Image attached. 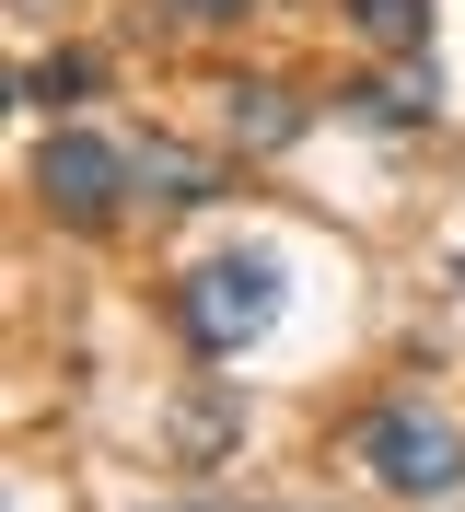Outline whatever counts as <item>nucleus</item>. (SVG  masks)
<instances>
[{"mask_svg":"<svg viewBox=\"0 0 465 512\" xmlns=\"http://www.w3.org/2000/svg\"><path fill=\"white\" fill-rule=\"evenodd\" d=\"M279 315H291V268L268 245H210L198 268H175V326L198 361H245Z\"/></svg>","mask_w":465,"mask_h":512,"instance_id":"1","label":"nucleus"},{"mask_svg":"<svg viewBox=\"0 0 465 512\" xmlns=\"http://www.w3.org/2000/svg\"><path fill=\"white\" fill-rule=\"evenodd\" d=\"M349 454H361L372 489H396V501H454L465 489V419L442 408V396H384V408H361Z\"/></svg>","mask_w":465,"mask_h":512,"instance_id":"2","label":"nucleus"},{"mask_svg":"<svg viewBox=\"0 0 465 512\" xmlns=\"http://www.w3.org/2000/svg\"><path fill=\"white\" fill-rule=\"evenodd\" d=\"M128 175H140V198H152V210H198V198H221V163L186 152V140H140V152H128Z\"/></svg>","mask_w":465,"mask_h":512,"instance_id":"5","label":"nucleus"},{"mask_svg":"<svg viewBox=\"0 0 465 512\" xmlns=\"http://www.w3.org/2000/svg\"><path fill=\"white\" fill-rule=\"evenodd\" d=\"M454 280H465V268H454Z\"/></svg>","mask_w":465,"mask_h":512,"instance_id":"11","label":"nucleus"},{"mask_svg":"<svg viewBox=\"0 0 465 512\" xmlns=\"http://www.w3.org/2000/svg\"><path fill=\"white\" fill-rule=\"evenodd\" d=\"M175 12H186V24H245L256 0H175Z\"/></svg>","mask_w":465,"mask_h":512,"instance_id":"9","label":"nucleus"},{"mask_svg":"<svg viewBox=\"0 0 465 512\" xmlns=\"http://www.w3.org/2000/svg\"><path fill=\"white\" fill-rule=\"evenodd\" d=\"M221 117H233V140H245V152H291V140L314 128V105L279 94V82H221Z\"/></svg>","mask_w":465,"mask_h":512,"instance_id":"4","label":"nucleus"},{"mask_svg":"<svg viewBox=\"0 0 465 512\" xmlns=\"http://www.w3.org/2000/svg\"><path fill=\"white\" fill-rule=\"evenodd\" d=\"M35 198H47V222L105 233L128 198H140V175H128L117 140H93V128H47V152H35Z\"/></svg>","mask_w":465,"mask_h":512,"instance_id":"3","label":"nucleus"},{"mask_svg":"<svg viewBox=\"0 0 465 512\" xmlns=\"http://www.w3.org/2000/svg\"><path fill=\"white\" fill-rule=\"evenodd\" d=\"M82 94H93V59H82V47H70V59H24V105H35V117H70Z\"/></svg>","mask_w":465,"mask_h":512,"instance_id":"7","label":"nucleus"},{"mask_svg":"<svg viewBox=\"0 0 465 512\" xmlns=\"http://www.w3.org/2000/svg\"><path fill=\"white\" fill-rule=\"evenodd\" d=\"M349 24H361L372 47H396V59H419V47H431V0H349Z\"/></svg>","mask_w":465,"mask_h":512,"instance_id":"6","label":"nucleus"},{"mask_svg":"<svg viewBox=\"0 0 465 512\" xmlns=\"http://www.w3.org/2000/svg\"><path fill=\"white\" fill-rule=\"evenodd\" d=\"M175 443H186V454H221V443H233V408H186Z\"/></svg>","mask_w":465,"mask_h":512,"instance_id":"8","label":"nucleus"},{"mask_svg":"<svg viewBox=\"0 0 465 512\" xmlns=\"http://www.w3.org/2000/svg\"><path fill=\"white\" fill-rule=\"evenodd\" d=\"M140 512H233V501H140Z\"/></svg>","mask_w":465,"mask_h":512,"instance_id":"10","label":"nucleus"}]
</instances>
